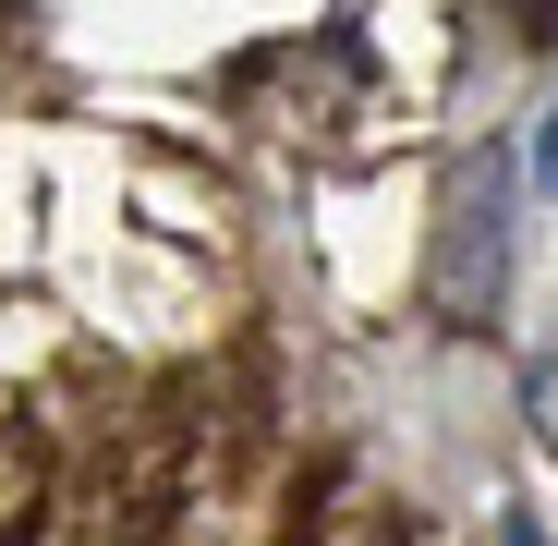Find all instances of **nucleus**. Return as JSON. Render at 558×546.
I'll return each instance as SVG.
<instances>
[{"label": "nucleus", "instance_id": "nucleus-1", "mask_svg": "<svg viewBox=\"0 0 558 546\" xmlns=\"http://www.w3.org/2000/svg\"><path fill=\"white\" fill-rule=\"evenodd\" d=\"M510 195H522V170H510V146H486V158H461V182H449V231H437V267H425V292H437V316H498V292H510Z\"/></svg>", "mask_w": 558, "mask_h": 546}, {"label": "nucleus", "instance_id": "nucleus-2", "mask_svg": "<svg viewBox=\"0 0 558 546\" xmlns=\"http://www.w3.org/2000/svg\"><path fill=\"white\" fill-rule=\"evenodd\" d=\"M522 401H534V437L558 449V352H546V364H534V377H522Z\"/></svg>", "mask_w": 558, "mask_h": 546}, {"label": "nucleus", "instance_id": "nucleus-3", "mask_svg": "<svg viewBox=\"0 0 558 546\" xmlns=\"http://www.w3.org/2000/svg\"><path fill=\"white\" fill-rule=\"evenodd\" d=\"M522 182H534V195H558V110H546V134H534V158H522Z\"/></svg>", "mask_w": 558, "mask_h": 546}, {"label": "nucleus", "instance_id": "nucleus-4", "mask_svg": "<svg viewBox=\"0 0 558 546\" xmlns=\"http://www.w3.org/2000/svg\"><path fill=\"white\" fill-rule=\"evenodd\" d=\"M510 546H534V522H510Z\"/></svg>", "mask_w": 558, "mask_h": 546}]
</instances>
